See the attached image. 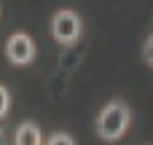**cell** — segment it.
Masks as SVG:
<instances>
[{"label": "cell", "mask_w": 153, "mask_h": 145, "mask_svg": "<svg viewBox=\"0 0 153 145\" xmlns=\"http://www.w3.org/2000/svg\"><path fill=\"white\" fill-rule=\"evenodd\" d=\"M129 126V110L124 102H110L102 113H100V121H97V132L100 137L105 140H118Z\"/></svg>", "instance_id": "cell-1"}, {"label": "cell", "mask_w": 153, "mask_h": 145, "mask_svg": "<svg viewBox=\"0 0 153 145\" xmlns=\"http://www.w3.org/2000/svg\"><path fill=\"white\" fill-rule=\"evenodd\" d=\"M51 30L56 35V40L62 43H73L78 35H81V19L73 13V11H59L51 22Z\"/></svg>", "instance_id": "cell-2"}, {"label": "cell", "mask_w": 153, "mask_h": 145, "mask_svg": "<svg viewBox=\"0 0 153 145\" xmlns=\"http://www.w3.org/2000/svg\"><path fill=\"white\" fill-rule=\"evenodd\" d=\"M5 54H8V59H11L13 65H27V62L35 57V46H32V40H30L27 35L16 32V35H11L8 43H5Z\"/></svg>", "instance_id": "cell-3"}, {"label": "cell", "mask_w": 153, "mask_h": 145, "mask_svg": "<svg viewBox=\"0 0 153 145\" xmlns=\"http://www.w3.org/2000/svg\"><path fill=\"white\" fill-rule=\"evenodd\" d=\"M16 145H40V129L35 124H22L16 129Z\"/></svg>", "instance_id": "cell-4"}, {"label": "cell", "mask_w": 153, "mask_h": 145, "mask_svg": "<svg viewBox=\"0 0 153 145\" xmlns=\"http://www.w3.org/2000/svg\"><path fill=\"white\" fill-rule=\"evenodd\" d=\"M143 57H145V62H151L153 65V35L145 40V48H143Z\"/></svg>", "instance_id": "cell-5"}, {"label": "cell", "mask_w": 153, "mask_h": 145, "mask_svg": "<svg viewBox=\"0 0 153 145\" xmlns=\"http://www.w3.org/2000/svg\"><path fill=\"white\" fill-rule=\"evenodd\" d=\"M48 145H73V140H70L67 135H54V137L48 140Z\"/></svg>", "instance_id": "cell-6"}, {"label": "cell", "mask_w": 153, "mask_h": 145, "mask_svg": "<svg viewBox=\"0 0 153 145\" xmlns=\"http://www.w3.org/2000/svg\"><path fill=\"white\" fill-rule=\"evenodd\" d=\"M5 110H8V91L0 86V116H5Z\"/></svg>", "instance_id": "cell-7"}, {"label": "cell", "mask_w": 153, "mask_h": 145, "mask_svg": "<svg viewBox=\"0 0 153 145\" xmlns=\"http://www.w3.org/2000/svg\"><path fill=\"white\" fill-rule=\"evenodd\" d=\"M0 145H5V135H3V129H0Z\"/></svg>", "instance_id": "cell-8"}]
</instances>
